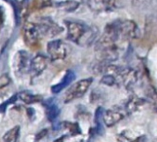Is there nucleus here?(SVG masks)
Instances as JSON below:
<instances>
[{"mask_svg":"<svg viewBox=\"0 0 157 142\" xmlns=\"http://www.w3.org/2000/svg\"><path fill=\"white\" fill-rule=\"evenodd\" d=\"M67 28L68 40L79 46H90L95 41L98 30L81 21H64Z\"/></svg>","mask_w":157,"mask_h":142,"instance_id":"1","label":"nucleus"},{"mask_svg":"<svg viewBox=\"0 0 157 142\" xmlns=\"http://www.w3.org/2000/svg\"><path fill=\"white\" fill-rule=\"evenodd\" d=\"M24 41L31 50H38L41 48L40 32L36 23L33 21H25L23 28Z\"/></svg>","mask_w":157,"mask_h":142,"instance_id":"2","label":"nucleus"},{"mask_svg":"<svg viewBox=\"0 0 157 142\" xmlns=\"http://www.w3.org/2000/svg\"><path fill=\"white\" fill-rule=\"evenodd\" d=\"M92 78H87V79H82L76 83H74L70 88L67 91L66 95H64L63 100L66 103L71 102L77 98L82 97L87 91L89 90L90 86L92 85Z\"/></svg>","mask_w":157,"mask_h":142,"instance_id":"3","label":"nucleus"},{"mask_svg":"<svg viewBox=\"0 0 157 142\" xmlns=\"http://www.w3.org/2000/svg\"><path fill=\"white\" fill-rule=\"evenodd\" d=\"M68 47L61 39H54L48 42L47 53L52 61H63L68 56Z\"/></svg>","mask_w":157,"mask_h":142,"instance_id":"4","label":"nucleus"},{"mask_svg":"<svg viewBox=\"0 0 157 142\" xmlns=\"http://www.w3.org/2000/svg\"><path fill=\"white\" fill-rule=\"evenodd\" d=\"M120 38L134 39L139 36V27L136 23L130 20L113 21Z\"/></svg>","mask_w":157,"mask_h":142,"instance_id":"5","label":"nucleus"},{"mask_svg":"<svg viewBox=\"0 0 157 142\" xmlns=\"http://www.w3.org/2000/svg\"><path fill=\"white\" fill-rule=\"evenodd\" d=\"M36 24L38 26L40 34L45 37L54 38L62 33L63 31V27L56 24L50 18H42L38 21V24L36 23Z\"/></svg>","mask_w":157,"mask_h":142,"instance_id":"6","label":"nucleus"},{"mask_svg":"<svg viewBox=\"0 0 157 142\" xmlns=\"http://www.w3.org/2000/svg\"><path fill=\"white\" fill-rule=\"evenodd\" d=\"M127 111L125 107L113 106L112 108L106 110L104 114V123L106 127H113L126 117Z\"/></svg>","mask_w":157,"mask_h":142,"instance_id":"7","label":"nucleus"},{"mask_svg":"<svg viewBox=\"0 0 157 142\" xmlns=\"http://www.w3.org/2000/svg\"><path fill=\"white\" fill-rule=\"evenodd\" d=\"M138 81V74L132 68H120L116 75L117 84H122L126 89H130Z\"/></svg>","mask_w":157,"mask_h":142,"instance_id":"8","label":"nucleus"},{"mask_svg":"<svg viewBox=\"0 0 157 142\" xmlns=\"http://www.w3.org/2000/svg\"><path fill=\"white\" fill-rule=\"evenodd\" d=\"M88 5L94 12H108L117 7V0H88Z\"/></svg>","mask_w":157,"mask_h":142,"instance_id":"9","label":"nucleus"},{"mask_svg":"<svg viewBox=\"0 0 157 142\" xmlns=\"http://www.w3.org/2000/svg\"><path fill=\"white\" fill-rule=\"evenodd\" d=\"M46 66H47V58L45 56H42V54H37L36 57L33 58L30 63L31 72H33L34 76H37L40 73H42L46 68Z\"/></svg>","mask_w":157,"mask_h":142,"instance_id":"10","label":"nucleus"},{"mask_svg":"<svg viewBox=\"0 0 157 142\" xmlns=\"http://www.w3.org/2000/svg\"><path fill=\"white\" fill-rule=\"evenodd\" d=\"M28 53H25L24 51H21L17 54L16 56V68L20 72H24L25 69L28 67Z\"/></svg>","mask_w":157,"mask_h":142,"instance_id":"11","label":"nucleus"},{"mask_svg":"<svg viewBox=\"0 0 157 142\" xmlns=\"http://www.w3.org/2000/svg\"><path fill=\"white\" fill-rule=\"evenodd\" d=\"M144 102L145 99H140V98L137 96H132L124 107H125L127 113H132L134 111H136L140 106H142Z\"/></svg>","mask_w":157,"mask_h":142,"instance_id":"12","label":"nucleus"},{"mask_svg":"<svg viewBox=\"0 0 157 142\" xmlns=\"http://www.w3.org/2000/svg\"><path fill=\"white\" fill-rule=\"evenodd\" d=\"M145 101H147L154 111H157V92L152 87H148L145 91Z\"/></svg>","mask_w":157,"mask_h":142,"instance_id":"13","label":"nucleus"},{"mask_svg":"<svg viewBox=\"0 0 157 142\" xmlns=\"http://www.w3.org/2000/svg\"><path fill=\"white\" fill-rule=\"evenodd\" d=\"M20 125L9 129L8 132L3 135V141L4 142H18L20 137Z\"/></svg>","mask_w":157,"mask_h":142,"instance_id":"14","label":"nucleus"},{"mask_svg":"<svg viewBox=\"0 0 157 142\" xmlns=\"http://www.w3.org/2000/svg\"><path fill=\"white\" fill-rule=\"evenodd\" d=\"M74 78V74L71 71H68V72L66 74V76L63 77V79L62 80V82H59L58 85H55L54 87H52V92H55V94H58L59 92H61L64 87H66L67 84H69Z\"/></svg>","mask_w":157,"mask_h":142,"instance_id":"15","label":"nucleus"},{"mask_svg":"<svg viewBox=\"0 0 157 142\" xmlns=\"http://www.w3.org/2000/svg\"><path fill=\"white\" fill-rule=\"evenodd\" d=\"M20 97H21V100H23L24 102H25V103H28V104L37 102V101H39V100L41 99V96L31 95V94H29V92H21Z\"/></svg>","mask_w":157,"mask_h":142,"instance_id":"16","label":"nucleus"},{"mask_svg":"<svg viewBox=\"0 0 157 142\" xmlns=\"http://www.w3.org/2000/svg\"><path fill=\"white\" fill-rule=\"evenodd\" d=\"M19 14H20V18L21 20H25V18L28 16L29 13V0H23L20 5H19Z\"/></svg>","mask_w":157,"mask_h":142,"instance_id":"17","label":"nucleus"},{"mask_svg":"<svg viewBox=\"0 0 157 142\" xmlns=\"http://www.w3.org/2000/svg\"><path fill=\"white\" fill-rule=\"evenodd\" d=\"M101 83L106 86H113L117 84V82H116V78L114 75H112L110 73H105V75L102 76V78L101 80Z\"/></svg>","mask_w":157,"mask_h":142,"instance_id":"18","label":"nucleus"},{"mask_svg":"<svg viewBox=\"0 0 157 142\" xmlns=\"http://www.w3.org/2000/svg\"><path fill=\"white\" fill-rule=\"evenodd\" d=\"M66 125V129H67L69 130V133H71L72 135H76L78 133H80V129L77 124H74V123H64L63 124Z\"/></svg>","mask_w":157,"mask_h":142,"instance_id":"19","label":"nucleus"},{"mask_svg":"<svg viewBox=\"0 0 157 142\" xmlns=\"http://www.w3.org/2000/svg\"><path fill=\"white\" fill-rule=\"evenodd\" d=\"M51 2V0H33L32 3V9H41L46 7Z\"/></svg>","mask_w":157,"mask_h":142,"instance_id":"20","label":"nucleus"},{"mask_svg":"<svg viewBox=\"0 0 157 142\" xmlns=\"http://www.w3.org/2000/svg\"><path fill=\"white\" fill-rule=\"evenodd\" d=\"M10 82H11V79L9 77V75L7 74L0 75V90L8 86L10 84Z\"/></svg>","mask_w":157,"mask_h":142,"instance_id":"21","label":"nucleus"},{"mask_svg":"<svg viewBox=\"0 0 157 142\" xmlns=\"http://www.w3.org/2000/svg\"><path fill=\"white\" fill-rule=\"evenodd\" d=\"M152 0H133V4L137 6H144V5L149 4Z\"/></svg>","mask_w":157,"mask_h":142,"instance_id":"22","label":"nucleus"},{"mask_svg":"<svg viewBox=\"0 0 157 142\" xmlns=\"http://www.w3.org/2000/svg\"><path fill=\"white\" fill-rule=\"evenodd\" d=\"M132 142H145V136H140V137L136 138L135 140H132Z\"/></svg>","mask_w":157,"mask_h":142,"instance_id":"23","label":"nucleus"},{"mask_svg":"<svg viewBox=\"0 0 157 142\" xmlns=\"http://www.w3.org/2000/svg\"><path fill=\"white\" fill-rule=\"evenodd\" d=\"M63 141H64V136H62V137L56 139L55 141H53V142H63Z\"/></svg>","mask_w":157,"mask_h":142,"instance_id":"24","label":"nucleus"}]
</instances>
